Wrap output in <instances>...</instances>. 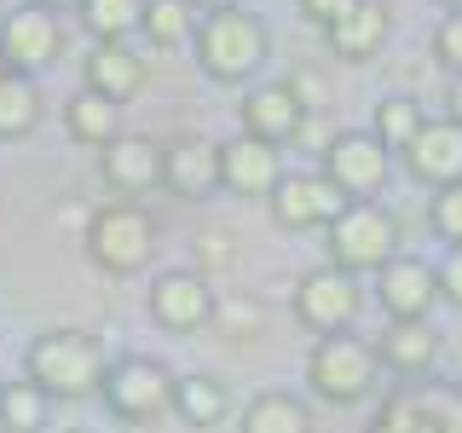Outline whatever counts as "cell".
I'll use <instances>...</instances> for the list:
<instances>
[{
    "instance_id": "cell-33",
    "label": "cell",
    "mask_w": 462,
    "mask_h": 433,
    "mask_svg": "<svg viewBox=\"0 0 462 433\" xmlns=\"http://www.w3.org/2000/svg\"><path fill=\"white\" fill-rule=\"evenodd\" d=\"M433 272H439V300H451V307L462 312V243H457V249L445 254Z\"/></svg>"
},
{
    "instance_id": "cell-10",
    "label": "cell",
    "mask_w": 462,
    "mask_h": 433,
    "mask_svg": "<svg viewBox=\"0 0 462 433\" xmlns=\"http://www.w3.org/2000/svg\"><path fill=\"white\" fill-rule=\"evenodd\" d=\"M144 307H151V318H156L162 329H173V336H191V329H208V324H214L220 295H214L208 272L180 266V272H162V278L151 283Z\"/></svg>"
},
{
    "instance_id": "cell-14",
    "label": "cell",
    "mask_w": 462,
    "mask_h": 433,
    "mask_svg": "<svg viewBox=\"0 0 462 433\" xmlns=\"http://www.w3.org/2000/svg\"><path fill=\"white\" fill-rule=\"evenodd\" d=\"M98 173L116 197H151L162 185V144L151 134H116L98 151Z\"/></svg>"
},
{
    "instance_id": "cell-9",
    "label": "cell",
    "mask_w": 462,
    "mask_h": 433,
    "mask_svg": "<svg viewBox=\"0 0 462 433\" xmlns=\"http://www.w3.org/2000/svg\"><path fill=\"white\" fill-rule=\"evenodd\" d=\"M58 52H64V23L52 18L47 6H12L6 18H0V58H6V69H18V76H41V69L58 64Z\"/></svg>"
},
{
    "instance_id": "cell-28",
    "label": "cell",
    "mask_w": 462,
    "mask_h": 433,
    "mask_svg": "<svg viewBox=\"0 0 462 433\" xmlns=\"http://www.w3.org/2000/svg\"><path fill=\"white\" fill-rule=\"evenodd\" d=\"M428 122V110L416 105V98H404V93H393V98H382V105L370 110V134L387 144V151H404V144L416 139V127Z\"/></svg>"
},
{
    "instance_id": "cell-27",
    "label": "cell",
    "mask_w": 462,
    "mask_h": 433,
    "mask_svg": "<svg viewBox=\"0 0 462 433\" xmlns=\"http://www.w3.org/2000/svg\"><path fill=\"white\" fill-rule=\"evenodd\" d=\"M81 29L93 41H127L139 35V18H144V0H81Z\"/></svg>"
},
{
    "instance_id": "cell-8",
    "label": "cell",
    "mask_w": 462,
    "mask_h": 433,
    "mask_svg": "<svg viewBox=\"0 0 462 433\" xmlns=\"http://www.w3.org/2000/svg\"><path fill=\"white\" fill-rule=\"evenodd\" d=\"M346 202L353 197H346L324 168H312V173H283L278 191L266 197V214H272V226H283V231H324Z\"/></svg>"
},
{
    "instance_id": "cell-6",
    "label": "cell",
    "mask_w": 462,
    "mask_h": 433,
    "mask_svg": "<svg viewBox=\"0 0 462 433\" xmlns=\"http://www.w3.org/2000/svg\"><path fill=\"white\" fill-rule=\"evenodd\" d=\"M173 375L162 358H151V353H127V358H116V364L105 370V404H110V416H122V422H156L162 410H173Z\"/></svg>"
},
{
    "instance_id": "cell-42",
    "label": "cell",
    "mask_w": 462,
    "mask_h": 433,
    "mask_svg": "<svg viewBox=\"0 0 462 433\" xmlns=\"http://www.w3.org/2000/svg\"><path fill=\"white\" fill-rule=\"evenodd\" d=\"M69 433H81V428H69Z\"/></svg>"
},
{
    "instance_id": "cell-7",
    "label": "cell",
    "mask_w": 462,
    "mask_h": 433,
    "mask_svg": "<svg viewBox=\"0 0 462 433\" xmlns=\"http://www.w3.org/2000/svg\"><path fill=\"white\" fill-rule=\"evenodd\" d=\"M358 307H365V289H358V272L336 266V260H324V266H312L307 278L295 283V318L318 336H336V329H353Z\"/></svg>"
},
{
    "instance_id": "cell-37",
    "label": "cell",
    "mask_w": 462,
    "mask_h": 433,
    "mask_svg": "<svg viewBox=\"0 0 462 433\" xmlns=\"http://www.w3.org/2000/svg\"><path fill=\"white\" fill-rule=\"evenodd\" d=\"M35 6H47V12H69V6H81V0H35Z\"/></svg>"
},
{
    "instance_id": "cell-16",
    "label": "cell",
    "mask_w": 462,
    "mask_h": 433,
    "mask_svg": "<svg viewBox=\"0 0 462 433\" xmlns=\"http://www.w3.org/2000/svg\"><path fill=\"white\" fill-rule=\"evenodd\" d=\"M162 185L173 197L197 202L220 191V144L202 139V134H180L162 144Z\"/></svg>"
},
{
    "instance_id": "cell-24",
    "label": "cell",
    "mask_w": 462,
    "mask_h": 433,
    "mask_svg": "<svg viewBox=\"0 0 462 433\" xmlns=\"http://www.w3.org/2000/svg\"><path fill=\"white\" fill-rule=\"evenodd\" d=\"M231 410V393L214 375H180L173 382V416H180L185 428H220Z\"/></svg>"
},
{
    "instance_id": "cell-41",
    "label": "cell",
    "mask_w": 462,
    "mask_h": 433,
    "mask_svg": "<svg viewBox=\"0 0 462 433\" xmlns=\"http://www.w3.org/2000/svg\"><path fill=\"white\" fill-rule=\"evenodd\" d=\"M370 433H382V428H370Z\"/></svg>"
},
{
    "instance_id": "cell-38",
    "label": "cell",
    "mask_w": 462,
    "mask_h": 433,
    "mask_svg": "<svg viewBox=\"0 0 462 433\" xmlns=\"http://www.w3.org/2000/svg\"><path fill=\"white\" fill-rule=\"evenodd\" d=\"M226 6H237V0H197V12H226Z\"/></svg>"
},
{
    "instance_id": "cell-36",
    "label": "cell",
    "mask_w": 462,
    "mask_h": 433,
    "mask_svg": "<svg viewBox=\"0 0 462 433\" xmlns=\"http://www.w3.org/2000/svg\"><path fill=\"white\" fill-rule=\"evenodd\" d=\"M445 115L462 122V76H451V87H445Z\"/></svg>"
},
{
    "instance_id": "cell-22",
    "label": "cell",
    "mask_w": 462,
    "mask_h": 433,
    "mask_svg": "<svg viewBox=\"0 0 462 433\" xmlns=\"http://www.w3.org/2000/svg\"><path fill=\"white\" fill-rule=\"evenodd\" d=\"M41 115H47V98H41L35 76L6 69V76H0V144L29 139V134L41 127Z\"/></svg>"
},
{
    "instance_id": "cell-40",
    "label": "cell",
    "mask_w": 462,
    "mask_h": 433,
    "mask_svg": "<svg viewBox=\"0 0 462 433\" xmlns=\"http://www.w3.org/2000/svg\"><path fill=\"white\" fill-rule=\"evenodd\" d=\"M0 76H6V58H0Z\"/></svg>"
},
{
    "instance_id": "cell-21",
    "label": "cell",
    "mask_w": 462,
    "mask_h": 433,
    "mask_svg": "<svg viewBox=\"0 0 462 433\" xmlns=\"http://www.w3.org/2000/svg\"><path fill=\"white\" fill-rule=\"evenodd\" d=\"M64 127L76 144H93V151H105V144L122 134V105L105 93H93V87H81L76 98L64 105Z\"/></svg>"
},
{
    "instance_id": "cell-18",
    "label": "cell",
    "mask_w": 462,
    "mask_h": 433,
    "mask_svg": "<svg viewBox=\"0 0 462 433\" xmlns=\"http://www.w3.org/2000/svg\"><path fill=\"white\" fill-rule=\"evenodd\" d=\"M144 52L127 47V41H93V52L81 58V87H93V93L116 98V105H127V98H139L144 87Z\"/></svg>"
},
{
    "instance_id": "cell-30",
    "label": "cell",
    "mask_w": 462,
    "mask_h": 433,
    "mask_svg": "<svg viewBox=\"0 0 462 433\" xmlns=\"http://www.w3.org/2000/svg\"><path fill=\"white\" fill-rule=\"evenodd\" d=\"M191 266H197V272H231V266H237V237H231L226 226L197 231V243H191Z\"/></svg>"
},
{
    "instance_id": "cell-32",
    "label": "cell",
    "mask_w": 462,
    "mask_h": 433,
    "mask_svg": "<svg viewBox=\"0 0 462 433\" xmlns=\"http://www.w3.org/2000/svg\"><path fill=\"white\" fill-rule=\"evenodd\" d=\"M433 58H439L451 76H462V12H445L433 29Z\"/></svg>"
},
{
    "instance_id": "cell-29",
    "label": "cell",
    "mask_w": 462,
    "mask_h": 433,
    "mask_svg": "<svg viewBox=\"0 0 462 433\" xmlns=\"http://www.w3.org/2000/svg\"><path fill=\"white\" fill-rule=\"evenodd\" d=\"M214 329H220L226 341H260V336H266V307H260L254 295H220V307H214Z\"/></svg>"
},
{
    "instance_id": "cell-11",
    "label": "cell",
    "mask_w": 462,
    "mask_h": 433,
    "mask_svg": "<svg viewBox=\"0 0 462 433\" xmlns=\"http://www.w3.org/2000/svg\"><path fill=\"white\" fill-rule=\"evenodd\" d=\"M324 173L353 202L358 197H375L387 180H393V151H387L375 134H358V127H353V134H336V139L324 144Z\"/></svg>"
},
{
    "instance_id": "cell-4",
    "label": "cell",
    "mask_w": 462,
    "mask_h": 433,
    "mask_svg": "<svg viewBox=\"0 0 462 433\" xmlns=\"http://www.w3.org/2000/svg\"><path fill=\"white\" fill-rule=\"evenodd\" d=\"M324 249L336 266L346 272H382L387 260L399 254V220H393V208H382V202H370V197H358V202H346V208L336 214V220L324 226Z\"/></svg>"
},
{
    "instance_id": "cell-20",
    "label": "cell",
    "mask_w": 462,
    "mask_h": 433,
    "mask_svg": "<svg viewBox=\"0 0 462 433\" xmlns=\"http://www.w3.org/2000/svg\"><path fill=\"white\" fill-rule=\"evenodd\" d=\"M375 353L393 375H428L433 358H439V336H433L428 318H393L375 341Z\"/></svg>"
},
{
    "instance_id": "cell-3",
    "label": "cell",
    "mask_w": 462,
    "mask_h": 433,
    "mask_svg": "<svg viewBox=\"0 0 462 433\" xmlns=\"http://www.w3.org/2000/svg\"><path fill=\"white\" fill-rule=\"evenodd\" d=\"M81 243H87V260H93L98 272L134 278V272H144L151 254H156V220L134 197H116V202H98V208L87 214Z\"/></svg>"
},
{
    "instance_id": "cell-15",
    "label": "cell",
    "mask_w": 462,
    "mask_h": 433,
    "mask_svg": "<svg viewBox=\"0 0 462 433\" xmlns=\"http://www.w3.org/2000/svg\"><path fill=\"white\" fill-rule=\"evenodd\" d=\"M300 127H307V105H300V93L289 81H266L254 93H243L237 134H254L266 144H289V139H300Z\"/></svg>"
},
{
    "instance_id": "cell-31",
    "label": "cell",
    "mask_w": 462,
    "mask_h": 433,
    "mask_svg": "<svg viewBox=\"0 0 462 433\" xmlns=\"http://www.w3.org/2000/svg\"><path fill=\"white\" fill-rule=\"evenodd\" d=\"M428 214H433V231H439V237L457 249V243H462V180H457V185H439Z\"/></svg>"
},
{
    "instance_id": "cell-12",
    "label": "cell",
    "mask_w": 462,
    "mask_h": 433,
    "mask_svg": "<svg viewBox=\"0 0 462 433\" xmlns=\"http://www.w3.org/2000/svg\"><path fill=\"white\" fill-rule=\"evenodd\" d=\"M278 180H283L278 144H266V139H254V134H237V139L220 144V191L266 202L272 191H278Z\"/></svg>"
},
{
    "instance_id": "cell-1",
    "label": "cell",
    "mask_w": 462,
    "mask_h": 433,
    "mask_svg": "<svg viewBox=\"0 0 462 433\" xmlns=\"http://www.w3.org/2000/svg\"><path fill=\"white\" fill-rule=\"evenodd\" d=\"M272 58V35L254 12L243 6H226V12H202L197 23V64L208 81H226V87H243L249 76H260Z\"/></svg>"
},
{
    "instance_id": "cell-23",
    "label": "cell",
    "mask_w": 462,
    "mask_h": 433,
    "mask_svg": "<svg viewBox=\"0 0 462 433\" xmlns=\"http://www.w3.org/2000/svg\"><path fill=\"white\" fill-rule=\"evenodd\" d=\"M197 0H144V18H139V35L151 41L156 52H173L185 41H197Z\"/></svg>"
},
{
    "instance_id": "cell-19",
    "label": "cell",
    "mask_w": 462,
    "mask_h": 433,
    "mask_svg": "<svg viewBox=\"0 0 462 433\" xmlns=\"http://www.w3.org/2000/svg\"><path fill=\"white\" fill-rule=\"evenodd\" d=\"M387 29H393V18H387L382 0H358L353 12H341V18L324 29L329 58H341V64H370V58L382 52Z\"/></svg>"
},
{
    "instance_id": "cell-34",
    "label": "cell",
    "mask_w": 462,
    "mask_h": 433,
    "mask_svg": "<svg viewBox=\"0 0 462 433\" xmlns=\"http://www.w3.org/2000/svg\"><path fill=\"white\" fill-rule=\"evenodd\" d=\"M295 6H300V18H307V23H318V29H329V23L341 18V12H353L358 0H295Z\"/></svg>"
},
{
    "instance_id": "cell-26",
    "label": "cell",
    "mask_w": 462,
    "mask_h": 433,
    "mask_svg": "<svg viewBox=\"0 0 462 433\" xmlns=\"http://www.w3.org/2000/svg\"><path fill=\"white\" fill-rule=\"evenodd\" d=\"M243 433H312V410L295 393H260L243 404Z\"/></svg>"
},
{
    "instance_id": "cell-25",
    "label": "cell",
    "mask_w": 462,
    "mask_h": 433,
    "mask_svg": "<svg viewBox=\"0 0 462 433\" xmlns=\"http://www.w3.org/2000/svg\"><path fill=\"white\" fill-rule=\"evenodd\" d=\"M52 422V393L41 382H0V433H41Z\"/></svg>"
},
{
    "instance_id": "cell-39",
    "label": "cell",
    "mask_w": 462,
    "mask_h": 433,
    "mask_svg": "<svg viewBox=\"0 0 462 433\" xmlns=\"http://www.w3.org/2000/svg\"><path fill=\"white\" fill-rule=\"evenodd\" d=\"M433 6H445V12H462V0H433Z\"/></svg>"
},
{
    "instance_id": "cell-2",
    "label": "cell",
    "mask_w": 462,
    "mask_h": 433,
    "mask_svg": "<svg viewBox=\"0 0 462 433\" xmlns=\"http://www.w3.org/2000/svg\"><path fill=\"white\" fill-rule=\"evenodd\" d=\"M105 346L87 329H41L23 353V375L41 382L52 399H93L105 387Z\"/></svg>"
},
{
    "instance_id": "cell-35",
    "label": "cell",
    "mask_w": 462,
    "mask_h": 433,
    "mask_svg": "<svg viewBox=\"0 0 462 433\" xmlns=\"http://www.w3.org/2000/svg\"><path fill=\"white\" fill-rule=\"evenodd\" d=\"M433 416L439 433H462V393H433Z\"/></svg>"
},
{
    "instance_id": "cell-5",
    "label": "cell",
    "mask_w": 462,
    "mask_h": 433,
    "mask_svg": "<svg viewBox=\"0 0 462 433\" xmlns=\"http://www.w3.org/2000/svg\"><path fill=\"white\" fill-rule=\"evenodd\" d=\"M375 370H382V353H375L370 341L346 336V329H336V336H318V346L307 353V382L312 393L324 404H358L375 393Z\"/></svg>"
},
{
    "instance_id": "cell-13",
    "label": "cell",
    "mask_w": 462,
    "mask_h": 433,
    "mask_svg": "<svg viewBox=\"0 0 462 433\" xmlns=\"http://www.w3.org/2000/svg\"><path fill=\"white\" fill-rule=\"evenodd\" d=\"M404 173H411L416 185H457L462 180V122H451V115H439V122H428L416 127V139L404 144Z\"/></svg>"
},
{
    "instance_id": "cell-17",
    "label": "cell",
    "mask_w": 462,
    "mask_h": 433,
    "mask_svg": "<svg viewBox=\"0 0 462 433\" xmlns=\"http://www.w3.org/2000/svg\"><path fill=\"white\" fill-rule=\"evenodd\" d=\"M375 300H382L387 318H428L433 300H439V272L416 254H393L375 272Z\"/></svg>"
}]
</instances>
